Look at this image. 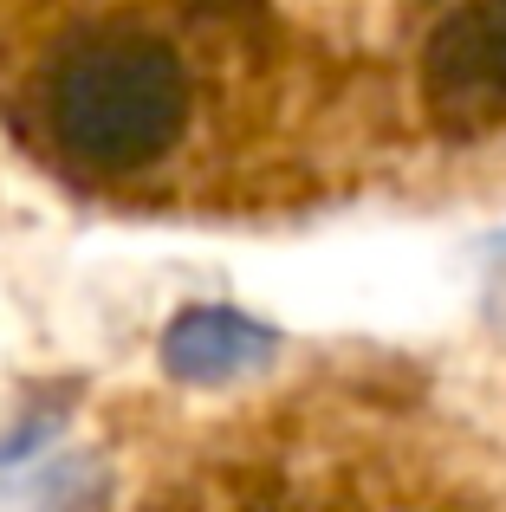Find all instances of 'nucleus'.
<instances>
[{
	"mask_svg": "<svg viewBox=\"0 0 506 512\" xmlns=\"http://www.w3.org/2000/svg\"><path fill=\"white\" fill-rule=\"evenodd\" d=\"M422 104L442 137H487L506 124V0H468L429 33Z\"/></svg>",
	"mask_w": 506,
	"mask_h": 512,
	"instance_id": "f03ea898",
	"label": "nucleus"
},
{
	"mask_svg": "<svg viewBox=\"0 0 506 512\" xmlns=\"http://www.w3.org/2000/svg\"><path fill=\"white\" fill-rule=\"evenodd\" d=\"M189 78L163 39L91 33L52 72V137L85 169H143L182 137Z\"/></svg>",
	"mask_w": 506,
	"mask_h": 512,
	"instance_id": "f257e3e1",
	"label": "nucleus"
},
{
	"mask_svg": "<svg viewBox=\"0 0 506 512\" xmlns=\"http://www.w3.org/2000/svg\"><path fill=\"white\" fill-rule=\"evenodd\" d=\"M273 350V331L253 325L247 312H228V305H195L169 325L163 338V363L182 376V383H221V376H241Z\"/></svg>",
	"mask_w": 506,
	"mask_h": 512,
	"instance_id": "7ed1b4c3",
	"label": "nucleus"
}]
</instances>
